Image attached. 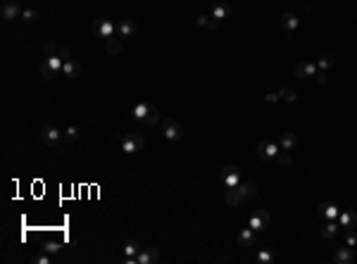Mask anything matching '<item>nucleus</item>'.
<instances>
[{
	"instance_id": "f257e3e1",
	"label": "nucleus",
	"mask_w": 357,
	"mask_h": 264,
	"mask_svg": "<svg viewBox=\"0 0 357 264\" xmlns=\"http://www.w3.org/2000/svg\"><path fill=\"white\" fill-rule=\"evenodd\" d=\"M119 145H122V153H126V155H138L140 150L146 148V138L140 133H124Z\"/></svg>"
},
{
	"instance_id": "f03ea898",
	"label": "nucleus",
	"mask_w": 357,
	"mask_h": 264,
	"mask_svg": "<svg viewBox=\"0 0 357 264\" xmlns=\"http://www.w3.org/2000/svg\"><path fill=\"white\" fill-rule=\"evenodd\" d=\"M39 138H41V143L46 145V148H55V145H60L64 140V131H60L57 126H43L41 129V133H39Z\"/></svg>"
},
{
	"instance_id": "7ed1b4c3",
	"label": "nucleus",
	"mask_w": 357,
	"mask_h": 264,
	"mask_svg": "<svg viewBox=\"0 0 357 264\" xmlns=\"http://www.w3.org/2000/svg\"><path fill=\"white\" fill-rule=\"evenodd\" d=\"M219 181L224 183V188H233L241 183V169L236 164H226L224 169L219 171Z\"/></svg>"
},
{
	"instance_id": "20e7f679",
	"label": "nucleus",
	"mask_w": 357,
	"mask_h": 264,
	"mask_svg": "<svg viewBox=\"0 0 357 264\" xmlns=\"http://www.w3.org/2000/svg\"><path fill=\"white\" fill-rule=\"evenodd\" d=\"M93 33L102 41L112 39V36H117V24L105 19V17H100V19H95V24H93Z\"/></svg>"
},
{
	"instance_id": "39448f33",
	"label": "nucleus",
	"mask_w": 357,
	"mask_h": 264,
	"mask_svg": "<svg viewBox=\"0 0 357 264\" xmlns=\"http://www.w3.org/2000/svg\"><path fill=\"white\" fill-rule=\"evenodd\" d=\"M269 221H272V219H269V212L262 210V207H260V210H255L248 217V226H250V229H255L257 233L267 231V229H269Z\"/></svg>"
},
{
	"instance_id": "423d86ee",
	"label": "nucleus",
	"mask_w": 357,
	"mask_h": 264,
	"mask_svg": "<svg viewBox=\"0 0 357 264\" xmlns=\"http://www.w3.org/2000/svg\"><path fill=\"white\" fill-rule=\"evenodd\" d=\"M255 150L262 160H276V155L281 153V145L276 143V140H260Z\"/></svg>"
},
{
	"instance_id": "0eeeda50",
	"label": "nucleus",
	"mask_w": 357,
	"mask_h": 264,
	"mask_svg": "<svg viewBox=\"0 0 357 264\" xmlns=\"http://www.w3.org/2000/svg\"><path fill=\"white\" fill-rule=\"evenodd\" d=\"M162 133H164V138L167 140H181L184 138V126L178 124L176 119H164L162 122Z\"/></svg>"
},
{
	"instance_id": "6e6552de",
	"label": "nucleus",
	"mask_w": 357,
	"mask_h": 264,
	"mask_svg": "<svg viewBox=\"0 0 357 264\" xmlns=\"http://www.w3.org/2000/svg\"><path fill=\"white\" fill-rule=\"evenodd\" d=\"M0 15H3V19H5V22H15V19H22V8L17 5L15 0H8V3H3Z\"/></svg>"
},
{
	"instance_id": "1a4fd4ad",
	"label": "nucleus",
	"mask_w": 357,
	"mask_h": 264,
	"mask_svg": "<svg viewBox=\"0 0 357 264\" xmlns=\"http://www.w3.org/2000/svg\"><path fill=\"white\" fill-rule=\"evenodd\" d=\"M162 259L157 248H140V252L136 255V264H157Z\"/></svg>"
},
{
	"instance_id": "9d476101",
	"label": "nucleus",
	"mask_w": 357,
	"mask_h": 264,
	"mask_svg": "<svg viewBox=\"0 0 357 264\" xmlns=\"http://www.w3.org/2000/svg\"><path fill=\"white\" fill-rule=\"evenodd\" d=\"M281 26H283L286 36L291 39V36L300 29V19H298V15H293V12H283V15H281Z\"/></svg>"
},
{
	"instance_id": "9b49d317",
	"label": "nucleus",
	"mask_w": 357,
	"mask_h": 264,
	"mask_svg": "<svg viewBox=\"0 0 357 264\" xmlns=\"http://www.w3.org/2000/svg\"><path fill=\"white\" fill-rule=\"evenodd\" d=\"M338 226L343 231H357V212L355 210H343L338 217Z\"/></svg>"
},
{
	"instance_id": "f8f14e48",
	"label": "nucleus",
	"mask_w": 357,
	"mask_h": 264,
	"mask_svg": "<svg viewBox=\"0 0 357 264\" xmlns=\"http://www.w3.org/2000/svg\"><path fill=\"white\" fill-rule=\"evenodd\" d=\"M138 31V26L133 19H122V22H117V36L119 39H133Z\"/></svg>"
},
{
	"instance_id": "ddd939ff",
	"label": "nucleus",
	"mask_w": 357,
	"mask_h": 264,
	"mask_svg": "<svg viewBox=\"0 0 357 264\" xmlns=\"http://www.w3.org/2000/svg\"><path fill=\"white\" fill-rule=\"evenodd\" d=\"M317 62H312V60H305V62L295 64V77L298 79H314L317 74Z\"/></svg>"
},
{
	"instance_id": "4468645a",
	"label": "nucleus",
	"mask_w": 357,
	"mask_h": 264,
	"mask_svg": "<svg viewBox=\"0 0 357 264\" xmlns=\"http://www.w3.org/2000/svg\"><path fill=\"white\" fill-rule=\"evenodd\" d=\"M319 217L329 219V221H338L341 210H338V205H334V202H319Z\"/></svg>"
},
{
	"instance_id": "2eb2a0df",
	"label": "nucleus",
	"mask_w": 357,
	"mask_h": 264,
	"mask_svg": "<svg viewBox=\"0 0 357 264\" xmlns=\"http://www.w3.org/2000/svg\"><path fill=\"white\" fill-rule=\"evenodd\" d=\"M357 259V252L355 248H350V245H345V248H338L334 252V262L336 264H352Z\"/></svg>"
},
{
	"instance_id": "dca6fc26",
	"label": "nucleus",
	"mask_w": 357,
	"mask_h": 264,
	"mask_svg": "<svg viewBox=\"0 0 357 264\" xmlns=\"http://www.w3.org/2000/svg\"><path fill=\"white\" fill-rule=\"evenodd\" d=\"M338 231H341L338 221H329V219H324V224H322V229H319V236H322L324 241H334L336 236H338Z\"/></svg>"
},
{
	"instance_id": "f3484780",
	"label": "nucleus",
	"mask_w": 357,
	"mask_h": 264,
	"mask_svg": "<svg viewBox=\"0 0 357 264\" xmlns=\"http://www.w3.org/2000/svg\"><path fill=\"white\" fill-rule=\"evenodd\" d=\"M217 22H222V19H229V15H231V5L226 3V0H219V3H215L212 5V12H210Z\"/></svg>"
},
{
	"instance_id": "a211bd4d",
	"label": "nucleus",
	"mask_w": 357,
	"mask_h": 264,
	"mask_svg": "<svg viewBox=\"0 0 357 264\" xmlns=\"http://www.w3.org/2000/svg\"><path fill=\"white\" fill-rule=\"evenodd\" d=\"M255 243H257V231H255V229H250V226L241 229V233H238V245L250 248V245H255Z\"/></svg>"
},
{
	"instance_id": "6ab92c4d",
	"label": "nucleus",
	"mask_w": 357,
	"mask_h": 264,
	"mask_svg": "<svg viewBox=\"0 0 357 264\" xmlns=\"http://www.w3.org/2000/svg\"><path fill=\"white\" fill-rule=\"evenodd\" d=\"M62 74L64 77H69V79H79L81 74H84V67L72 57V60H64V67H62Z\"/></svg>"
},
{
	"instance_id": "aec40b11",
	"label": "nucleus",
	"mask_w": 357,
	"mask_h": 264,
	"mask_svg": "<svg viewBox=\"0 0 357 264\" xmlns=\"http://www.w3.org/2000/svg\"><path fill=\"white\" fill-rule=\"evenodd\" d=\"M140 252V243L138 241H126L124 243V262L126 264H136V255Z\"/></svg>"
},
{
	"instance_id": "412c9836",
	"label": "nucleus",
	"mask_w": 357,
	"mask_h": 264,
	"mask_svg": "<svg viewBox=\"0 0 357 264\" xmlns=\"http://www.w3.org/2000/svg\"><path fill=\"white\" fill-rule=\"evenodd\" d=\"M150 107H153V105H150V102H146V100L136 102V105L131 107V117L136 119V122H146V117L150 115Z\"/></svg>"
},
{
	"instance_id": "4be33fe9",
	"label": "nucleus",
	"mask_w": 357,
	"mask_h": 264,
	"mask_svg": "<svg viewBox=\"0 0 357 264\" xmlns=\"http://www.w3.org/2000/svg\"><path fill=\"white\" fill-rule=\"evenodd\" d=\"M224 202H226V205H231V207L241 205V202H243V195H241V191H238V186L226 188V191H224Z\"/></svg>"
},
{
	"instance_id": "5701e85b",
	"label": "nucleus",
	"mask_w": 357,
	"mask_h": 264,
	"mask_svg": "<svg viewBox=\"0 0 357 264\" xmlns=\"http://www.w3.org/2000/svg\"><path fill=\"white\" fill-rule=\"evenodd\" d=\"M195 24H198L200 29H207V31H215V29L219 26V22L212 15H198L195 17Z\"/></svg>"
},
{
	"instance_id": "b1692460",
	"label": "nucleus",
	"mask_w": 357,
	"mask_h": 264,
	"mask_svg": "<svg viewBox=\"0 0 357 264\" xmlns=\"http://www.w3.org/2000/svg\"><path fill=\"white\" fill-rule=\"evenodd\" d=\"M295 143H298V136H295L293 131H283L279 136V145L281 150H293L295 148Z\"/></svg>"
},
{
	"instance_id": "393cba45",
	"label": "nucleus",
	"mask_w": 357,
	"mask_h": 264,
	"mask_svg": "<svg viewBox=\"0 0 357 264\" xmlns=\"http://www.w3.org/2000/svg\"><path fill=\"white\" fill-rule=\"evenodd\" d=\"M238 191H241L243 200H253V198L257 195V186L253 183V181H241V183H238Z\"/></svg>"
},
{
	"instance_id": "a878e982",
	"label": "nucleus",
	"mask_w": 357,
	"mask_h": 264,
	"mask_svg": "<svg viewBox=\"0 0 357 264\" xmlns=\"http://www.w3.org/2000/svg\"><path fill=\"white\" fill-rule=\"evenodd\" d=\"M105 50H108L112 57H115V55H119V53H122V39H119V36L105 39Z\"/></svg>"
},
{
	"instance_id": "bb28decb",
	"label": "nucleus",
	"mask_w": 357,
	"mask_h": 264,
	"mask_svg": "<svg viewBox=\"0 0 357 264\" xmlns=\"http://www.w3.org/2000/svg\"><path fill=\"white\" fill-rule=\"evenodd\" d=\"M334 62H336L334 55H322V57L317 60V69L319 71H329L331 67H334Z\"/></svg>"
},
{
	"instance_id": "cd10ccee",
	"label": "nucleus",
	"mask_w": 357,
	"mask_h": 264,
	"mask_svg": "<svg viewBox=\"0 0 357 264\" xmlns=\"http://www.w3.org/2000/svg\"><path fill=\"white\" fill-rule=\"evenodd\" d=\"M43 252H50V255H57V252H62V243L60 241H48V243H43Z\"/></svg>"
},
{
	"instance_id": "c85d7f7f",
	"label": "nucleus",
	"mask_w": 357,
	"mask_h": 264,
	"mask_svg": "<svg viewBox=\"0 0 357 264\" xmlns=\"http://www.w3.org/2000/svg\"><path fill=\"white\" fill-rule=\"evenodd\" d=\"M255 259H257V262H260V264H272L274 259H276V257H274V252H272V250H260Z\"/></svg>"
},
{
	"instance_id": "c756f323",
	"label": "nucleus",
	"mask_w": 357,
	"mask_h": 264,
	"mask_svg": "<svg viewBox=\"0 0 357 264\" xmlns=\"http://www.w3.org/2000/svg\"><path fill=\"white\" fill-rule=\"evenodd\" d=\"M22 22H26V24H33V22H39V12L33 8H26V10H22Z\"/></svg>"
},
{
	"instance_id": "7c9ffc66",
	"label": "nucleus",
	"mask_w": 357,
	"mask_h": 264,
	"mask_svg": "<svg viewBox=\"0 0 357 264\" xmlns=\"http://www.w3.org/2000/svg\"><path fill=\"white\" fill-rule=\"evenodd\" d=\"M41 79H43V81H53V79H57V74H55L46 62H41Z\"/></svg>"
},
{
	"instance_id": "2f4dec72",
	"label": "nucleus",
	"mask_w": 357,
	"mask_h": 264,
	"mask_svg": "<svg viewBox=\"0 0 357 264\" xmlns=\"http://www.w3.org/2000/svg\"><path fill=\"white\" fill-rule=\"evenodd\" d=\"M79 136H81V131H79V126H67V129H64V140H77Z\"/></svg>"
},
{
	"instance_id": "473e14b6",
	"label": "nucleus",
	"mask_w": 357,
	"mask_h": 264,
	"mask_svg": "<svg viewBox=\"0 0 357 264\" xmlns=\"http://www.w3.org/2000/svg\"><path fill=\"white\" fill-rule=\"evenodd\" d=\"M157 122H160V112H157V107H155V105H153V107H150V115L146 117V122H143V124L153 126V124H157Z\"/></svg>"
},
{
	"instance_id": "72a5a7b5",
	"label": "nucleus",
	"mask_w": 357,
	"mask_h": 264,
	"mask_svg": "<svg viewBox=\"0 0 357 264\" xmlns=\"http://www.w3.org/2000/svg\"><path fill=\"white\" fill-rule=\"evenodd\" d=\"M43 53H46V57H50V55H57V53H60V46H57V43H53V41H48V43H43Z\"/></svg>"
},
{
	"instance_id": "f704fd0d",
	"label": "nucleus",
	"mask_w": 357,
	"mask_h": 264,
	"mask_svg": "<svg viewBox=\"0 0 357 264\" xmlns=\"http://www.w3.org/2000/svg\"><path fill=\"white\" fill-rule=\"evenodd\" d=\"M291 160H293V157H291V150H281L279 155H276V162H279L281 167H288Z\"/></svg>"
},
{
	"instance_id": "c9c22d12",
	"label": "nucleus",
	"mask_w": 357,
	"mask_h": 264,
	"mask_svg": "<svg viewBox=\"0 0 357 264\" xmlns=\"http://www.w3.org/2000/svg\"><path fill=\"white\" fill-rule=\"evenodd\" d=\"M279 93H281V100H286V102H295V100H298L295 91H291V88H281Z\"/></svg>"
},
{
	"instance_id": "e433bc0d",
	"label": "nucleus",
	"mask_w": 357,
	"mask_h": 264,
	"mask_svg": "<svg viewBox=\"0 0 357 264\" xmlns=\"http://www.w3.org/2000/svg\"><path fill=\"white\" fill-rule=\"evenodd\" d=\"M53 262V255L50 252H41V255L33 257V264H50Z\"/></svg>"
},
{
	"instance_id": "4c0bfd02",
	"label": "nucleus",
	"mask_w": 357,
	"mask_h": 264,
	"mask_svg": "<svg viewBox=\"0 0 357 264\" xmlns=\"http://www.w3.org/2000/svg\"><path fill=\"white\" fill-rule=\"evenodd\" d=\"M345 245L357 250V231H345Z\"/></svg>"
},
{
	"instance_id": "58836bf2",
	"label": "nucleus",
	"mask_w": 357,
	"mask_h": 264,
	"mask_svg": "<svg viewBox=\"0 0 357 264\" xmlns=\"http://www.w3.org/2000/svg\"><path fill=\"white\" fill-rule=\"evenodd\" d=\"M60 57H62V60H72V57H74V55H72V48H67V46H60Z\"/></svg>"
},
{
	"instance_id": "ea45409f",
	"label": "nucleus",
	"mask_w": 357,
	"mask_h": 264,
	"mask_svg": "<svg viewBox=\"0 0 357 264\" xmlns=\"http://www.w3.org/2000/svg\"><path fill=\"white\" fill-rule=\"evenodd\" d=\"M264 100H267V102H279L281 100V93H279V91H272V93L264 95Z\"/></svg>"
},
{
	"instance_id": "a19ab883",
	"label": "nucleus",
	"mask_w": 357,
	"mask_h": 264,
	"mask_svg": "<svg viewBox=\"0 0 357 264\" xmlns=\"http://www.w3.org/2000/svg\"><path fill=\"white\" fill-rule=\"evenodd\" d=\"M314 79H317V84H326V81H329V71H317Z\"/></svg>"
}]
</instances>
